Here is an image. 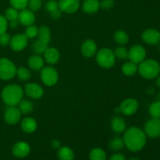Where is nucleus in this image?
<instances>
[{
	"label": "nucleus",
	"instance_id": "1",
	"mask_svg": "<svg viewBox=\"0 0 160 160\" xmlns=\"http://www.w3.org/2000/svg\"><path fill=\"white\" fill-rule=\"evenodd\" d=\"M124 145L130 151H141L146 145L147 136L144 131L137 127L126 129L123 138Z\"/></svg>",
	"mask_w": 160,
	"mask_h": 160
},
{
	"label": "nucleus",
	"instance_id": "2",
	"mask_svg": "<svg viewBox=\"0 0 160 160\" xmlns=\"http://www.w3.org/2000/svg\"><path fill=\"white\" fill-rule=\"evenodd\" d=\"M2 99L7 106H17L23 99V89L20 85L11 84L2 91Z\"/></svg>",
	"mask_w": 160,
	"mask_h": 160
},
{
	"label": "nucleus",
	"instance_id": "3",
	"mask_svg": "<svg viewBox=\"0 0 160 160\" xmlns=\"http://www.w3.org/2000/svg\"><path fill=\"white\" fill-rule=\"evenodd\" d=\"M138 72L146 80L156 79L160 73V64L156 59H145L139 64Z\"/></svg>",
	"mask_w": 160,
	"mask_h": 160
},
{
	"label": "nucleus",
	"instance_id": "4",
	"mask_svg": "<svg viewBox=\"0 0 160 160\" xmlns=\"http://www.w3.org/2000/svg\"><path fill=\"white\" fill-rule=\"evenodd\" d=\"M97 63L104 69L112 68L116 62V57L112 50L109 48H102L95 54Z\"/></svg>",
	"mask_w": 160,
	"mask_h": 160
},
{
	"label": "nucleus",
	"instance_id": "5",
	"mask_svg": "<svg viewBox=\"0 0 160 160\" xmlns=\"http://www.w3.org/2000/svg\"><path fill=\"white\" fill-rule=\"evenodd\" d=\"M17 67L7 58L0 59V78L4 81L12 79L17 73Z\"/></svg>",
	"mask_w": 160,
	"mask_h": 160
},
{
	"label": "nucleus",
	"instance_id": "6",
	"mask_svg": "<svg viewBox=\"0 0 160 160\" xmlns=\"http://www.w3.org/2000/svg\"><path fill=\"white\" fill-rule=\"evenodd\" d=\"M40 78L45 85L52 87L56 84L59 81V73L54 67L52 66H47L41 70Z\"/></svg>",
	"mask_w": 160,
	"mask_h": 160
},
{
	"label": "nucleus",
	"instance_id": "7",
	"mask_svg": "<svg viewBox=\"0 0 160 160\" xmlns=\"http://www.w3.org/2000/svg\"><path fill=\"white\" fill-rule=\"evenodd\" d=\"M144 132L147 137L157 138L160 136V118H152L145 123Z\"/></svg>",
	"mask_w": 160,
	"mask_h": 160
},
{
	"label": "nucleus",
	"instance_id": "8",
	"mask_svg": "<svg viewBox=\"0 0 160 160\" xmlns=\"http://www.w3.org/2000/svg\"><path fill=\"white\" fill-rule=\"evenodd\" d=\"M146 58V50L142 45H134L128 50V59L136 64H140Z\"/></svg>",
	"mask_w": 160,
	"mask_h": 160
},
{
	"label": "nucleus",
	"instance_id": "9",
	"mask_svg": "<svg viewBox=\"0 0 160 160\" xmlns=\"http://www.w3.org/2000/svg\"><path fill=\"white\" fill-rule=\"evenodd\" d=\"M138 102L133 98H128L123 100L120 105V112L125 116H132L138 109Z\"/></svg>",
	"mask_w": 160,
	"mask_h": 160
},
{
	"label": "nucleus",
	"instance_id": "10",
	"mask_svg": "<svg viewBox=\"0 0 160 160\" xmlns=\"http://www.w3.org/2000/svg\"><path fill=\"white\" fill-rule=\"evenodd\" d=\"M21 112L17 106H8L4 113V120L9 125H16L21 119Z\"/></svg>",
	"mask_w": 160,
	"mask_h": 160
},
{
	"label": "nucleus",
	"instance_id": "11",
	"mask_svg": "<svg viewBox=\"0 0 160 160\" xmlns=\"http://www.w3.org/2000/svg\"><path fill=\"white\" fill-rule=\"evenodd\" d=\"M142 39L148 45H158L160 42V31L155 28H148L145 30L142 34Z\"/></svg>",
	"mask_w": 160,
	"mask_h": 160
},
{
	"label": "nucleus",
	"instance_id": "12",
	"mask_svg": "<svg viewBox=\"0 0 160 160\" xmlns=\"http://www.w3.org/2000/svg\"><path fill=\"white\" fill-rule=\"evenodd\" d=\"M28 40L24 34H17L11 38L9 45L13 51L20 52L28 46Z\"/></svg>",
	"mask_w": 160,
	"mask_h": 160
},
{
	"label": "nucleus",
	"instance_id": "13",
	"mask_svg": "<svg viewBox=\"0 0 160 160\" xmlns=\"http://www.w3.org/2000/svg\"><path fill=\"white\" fill-rule=\"evenodd\" d=\"M28 97L32 99H39L44 95V89L37 83H28L25 85L24 90Z\"/></svg>",
	"mask_w": 160,
	"mask_h": 160
},
{
	"label": "nucleus",
	"instance_id": "14",
	"mask_svg": "<svg viewBox=\"0 0 160 160\" xmlns=\"http://www.w3.org/2000/svg\"><path fill=\"white\" fill-rule=\"evenodd\" d=\"M58 4L62 12L68 14L76 12L81 6L80 0H58Z\"/></svg>",
	"mask_w": 160,
	"mask_h": 160
},
{
	"label": "nucleus",
	"instance_id": "15",
	"mask_svg": "<svg viewBox=\"0 0 160 160\" xmlns=\"http://www.w3.org/2000/svg\"><path fill=\"white\" fill-rule=\"evenodd\" d=\"M17 20H18L20 24L28 27L30 25L34 24L36 20V17L34 12H32L29 9H27L26 8V9H23L22 10L19 11Z\"/></svg>",
	"mask_w": 160,
	"mask_h": 160
},
{
	"label": "nucleus",
	"instance_id": "16",
	"mask_svg": "<svg viewBox=\"0 0 160 160\" xmlns=\"http://www.w3.org/2000/svg\"><path fill=\"white\" fill-rule=\"evenodd\" d=\"M12 152L17 158H24L31 152V146L26 142H18L13 145Z\"/></svg>",
	"mask_w": 160,
	"mask_h": 160
},
{
	"label": "nucleus",
	"instance_id": "17",
	"mask_svg": "<svg viewBox=\"0 0 160 160\" xmlns=\"http://www.w3.org/2000/svg\"><path fill=\"white\" fill-rule=\"evenodd\" d=\"M81 51L83 56L86 58H92L96 54L97 45L95 41L92 39L85 40L82 43L81 47Z\"/></svg>",
	"mask_w": 160,
	"mask_h": 160
},
{
	"label": "nucleus",
	"instance_id": "18",
	"mask_svg": "<svg viewBox=\"0 0 160 160\" xmlns=\"http://www.w3.org/2000/svg\"><path fill=\"white\" fill-rule=\"evenodd\" d=\"M44 60L50 65H54L59 62L60 59V52L54 47H48L43 54Z\"/></svg>",
	"mask_w": 160,
	"mask_h": 160
},
{
	"label": "nucleus",
	"instance_id": "19",
	"mask_svg": "<svg viewBox=\"0 0 160 160\" xmlns=\"http://www.w3.org/2000/svg\"><path fill=\"white\" fill-rule=\"evenodd\" d=\"M20 127L23 132L27 134H32L37 130L38 123L37 121L32 117H26L22 120Z\"/></svg>",
	"mask_w": 160,
	"mask_h": 160
},
{
	"label": "nucleus",
	"instance_id": "20",
	"mask_svg": "<svg viewBox=\"0 0 160 160\" xmlns=\"http://www.w3.org/2000/svg\"><path fill=\"white\" fill-rule=\"evenodd\" d=\"M45 60L40 55H33L31 57H29L28 60V65L30 69L35 71L41 70L44 67Z\"/></svg>",
	"mask_w": 160,
	"mask_h": 160
},
{
	"label": "nucleus",
	"instance_id": "21",
	"mask_svg": "<svg viewBox=\"0 0 160 160\" xmlns=\"http://www.w3.org/2000/svg\"><path fill=\"white\" fill-rule=\"evenodd\" d=\"M99 9L100 1L98 0H84L82 3V9L86 13H95Z\"/></svg>",
	"mask_w": 160,
	"mask_h": 160
},
{
	"label": "nucleus",
	"instance_id": "22",
	"mask_svg": "<svg viewBox=\"0 0 160 160\" xmlns=\"http://www.w3.org/2000/svg\"><path fill=\"white\" fill-rule=\"evenodd\" d=\"M111 128L117 134L123 133L127 129V123L125 120L120 117H114L111 120Z\"/></svg>",
	"mask_w": 160,
	"mask_h": 160
},
{
	"label": "nucleus",
	"instance_id": "23",
	"mask_svg": "<svg viewBox=\"0 0 160 160\" xmlns=\"http://www.w3.org/2000/svg\"><path fill=\"white\" fill-rule=\"evenodd\" d=\"M57 156L59 160H73L74 152L68 146H61L58 149Z\"/></svg>",
	"mask_w": 160,
	"mask_h": 160
},
{
	"label": "nucleus",
	"instance_id": "24",
	"mask_svg": "<svg viewBox=\"0 0 160 160\" xmlns=\"http://www.w3.org/2000/svg\"><path fill=\"white\" fill-rule=\"evenodd\" d=\"M138 64L131 61H128L122 65V73L127 77H132L138 72Z\"/></svg>",
	"mask_w": 160,
	"mask_h": 160
},
{
	"label": "nucleus",
	"instance_id": "25",
	"mask_svg": "<svg viewBox=\"0 0 160 160\" xmlns=\"http://www.w3.org/2000/svg\"><path fill=\"white\" fill-rule=\"evenodd\" d=\"M38 38L39 40L45 42L46 44H49L51 41V31L50 28L46 25H43L38 28Z\"/></svg>",
	"mask_w": 160,
	"mask_h": 160
},
{
	"label": "nucleus",
	"instance_id": "26",
	"mask_svg": "<svg viewBox=\"0 0 160 160\" xmlns=\"http://www.w3.org/2000/svg\"><path fill=\"white\" fill-rule=\"evenodd\" d=\"M114 41L117 44L120 45H124L129 42V34L124 31H122V30H119L117 31L114 33L113 35Z\"/></svg>",
	"mask_w": 160,
	"mask_h": 160
},
{
	"label": "nucleus",
	"instance_id": "27",
	"mask_svg": "<svg viewBox=\"0 0 160 160\" xmlns=\"http://www.w3.org/2000/svg\"><path fill=\"white\" fill-rule=\"evenodd\" d=\"M17 106L22 114H29L34 109L33 102L28 99H22Z\"/></svg>",
	"mask_w": 160,
	"mask_h": 160
},
{
	"label": "nucleus",
	"instance_id": "28",
	"mask_svg": "<svg viewBox=\"0 0 160 160\" xmlns=\"http://www.w3.org/2000/svg\"><path fill=\"white\" fill-rule=\"evenodd\" d=\"M106 153L101 148H95L89 153L90 160H106Z\"/></svg>",
	"mask_w": 160,
	"mask_h": 160
},
{
	"label": "nucleus",
	"instance_id": "29",
	"mask_svg": "<svg viewBox=\"0 0 160 160\" xmlns=\"http://www.w3.org/2000/svg\"><path fill=\"white\" fill-rule=\"evenodd\" d=\"M48 44L45 43V42H42L41 40L38 39V40L34 41L32 44V49L35 54L41 55L44 54L45 50L48 48Z\"/></svg>",
	"mask_w": 160,
	"mask_h": 160
},
{
	"label": "nucleus",
	"instance_id": "30",
	"mask_svg": "<svg viewBox=\"0 0 160 160\" xmlns=\"http://www.w3.org/2000/svg\"><path fill=\"white\" fill-rule=\"evenodd\" d=\"M125 146L124 142H123V138L120 137H114L112 140L109 142V148L112 151H120L123 149V147Z\"/></svg>",
	"mask_w": 160,
	"mask_h": 160
},
{
	"label": "nucleus",
	"instance_id": "31",
	"mask_svg": "<svg viewBox=\"0 0 160 160\" xmlns=\"http://www.w3.org/2000/svg\"><path fill=\"white\" fill-rule=\"evenodd\" d=\"M16 75L17 78L22 81H27L31 78V72L30 69L25 67H20L17 69V73Z\"/></svg>",
	"mask_w": 160,
	"mask_h": 160
},
{
	"label": "nucleus",
	"instance_id": "32",
	"mask_svg": "<svg viewBox=\"0 0 160 160\" xmlns=\"http://www.w3.org/2000/svg\"><path fill=\"white\" fill-rule=\"evenodd\" d=\"M114 55H115L116 59H121V60H127L128 59V49L124 47L123 45H120V46L117 47L113 51Z\"/></svg>",
	"mask_w": 160,
	"mask_h": 160
},
{
	"label": "nucleus",
	"instance_id": "33",
	"mask_svg": "<svg viewBox=\"0 0 160 160\" xmlns=\"http://www.w3.org/2000/svg\"><path fill=\"white\" fill-rule=\"evenodd\" d=\"M148 112L153 118H160V102L156 101L152 103L148 108Z\"/></svg>",
	"mask_w": 160,
	"mask_h": 160
},
{
	"label": "nucleus",
	"instance_id": "34",
	"mask_svg": "<svg viewBox=\"0 0 160 160\" xmlns=\"http://www.w3.org/2000/svg\"><path fill=\"white\" fill-rule=\"evenodd\" d=\"M19 15V10L15 9L13 7H9L5 12V17L7 19L8 21H11V20H16L18 19Z\"/></svg>",
	"mask_w": 160,
	"mask_h": 160
},
{
	"label": "nucleus",
	"instance_id": "35",
	"mask_svg": "<svg viewBox=\"0 0 160 160\" xmlns=\"http://www.w3.org/2000/svg\"><path fill=\"white\" fill-rule=\"evenodd\" d=\"M28 1L29 0H9V3H10L12 7L15 8L20 11L28 8Z\"/></svg>",
	"mask_w": 160,
	"mask_h": 160
},
{
	"label": "nucleus",
	"instance_id": "36",
	"mask_svg": "<svg viewBox=\"0 0 160 160\" xmlns=\"http://www.w3.org/2000/svg\"><path fill=\"white\" fill-rule=\"evenodd\" d=\"M38 32V28L35 26V25L32 24L27 27L24 34L27 36L28 39H33L37 37Z\"/></svg>",
	"mask_w": 160,
	"mask_h": 160
},
{
	"label": "nucleus",
	"instance_id": "37",
	"mask_svg": "<svg viewBox=\"0 0 160 160\" xmlns=\"http://www.w3.org/2000/svg\"><path fill=\"white\" fill-rule=\"evenodd\" d=\"M42 6V0H29L28 1V7L30 10L35 12H38Z\"/></svg>",
	"mask_w": 160,
	"mask_h": 160
},
{
	"label": "nucleus",
	"instance_id": "38",
	"mask_svg": "<svg viewBox=\"0 0 160 160\" xmlns=\"http://www.w3.org/2000/svg\"><path fill=\"white\" fill-rule=\"evenodd\" d=\"M58 9H59L58 1H56V0H48V1L45 3V9H46L47 12H49V13Z\"/></svg>",
	"mask_w": 160,
	"mask_h": 160
},
{
	"label": "nucleus",
	"instance_id": "39",
	"mask_svg": "<svg viewBox=\"0 0 160 160\" xmlns=\"http://www.w3.org/2000/svg\"><path fill=\"white\" fill-rule=\"evenodd\" d=\"M115 5L114 0H102L100 2V8L103 10H109L112 9Z\"/></svg>",
	"mask_w": 160,
	"mask_h": 160
},
{
	"label": "nucleus",
	"instance_id": "40",
	"mask_svg": "<svg viewBox=\"0 0 160 160\" xmlns=\"http://www.w3.org/2000/svg\"><path fill=\"white\" fill-rule=\"evenodd\" d=\"M8 20L5 16L0 15V34L6 33L8 28Z\"/></svg>",
	"mask_w": 160,
	"mask_h": 160
},
{
	"label": "nucleus",
	"instance_id": "41",
	"mask_svg": "<svg viewBox=\"0 0 160 160\" xmlns=\"http://www.w3.org/2000/svg\"><path fill=\"white\" fill-rule=\"evenodd\" d=\"M10 39V36L6 32L0 34V45H2V46H6V45H9Z\"/></svg>",
	"mask_w": 160,
	"mask_h": 160
},
{
	"label": "nucleus",
	"instance_id": "42",
	"mask_svg": "<svg viewBox=\"0 0 160 160\" xmlns=\"http://www.w3.org/2000/svg\"><path fill=\"white\" fill-rule=\"evenodd\" d=\"M62 12L61 11L60 9H56V10L53 11V12H50V17H52V19H53V20H58V19H59L61 17V16H62Z\"/></svg>",
	"mask_w": 160,
	"mask_h": 160
},
{
	"label": "nucleus",
	"instance_id": "43",
	"mask_svg": "<svg viewBox=\"0 0 160 160\" xmlns=\"http://www.w3.org/2000/svg\"><path fill=\"white\" fill-rule=\"evenodd\" d=\"M109 160H127L126 157L122 153H114L109 158Z\"/></svg>",
	"mask_w": 160,
	"mask_h": 160
},
{
	"label": "nucleus",
	"instance_id": "44",
	"mask_svg": "<svg viewBox=\"0 0 160 160\" xmlns=\"http://www.w3.org/2000/svg\"><path fill=\"white\" fill-rule=\"evenodd\" d=\"M51 146L53 148H55V149H59V148L61 147V142H59V140L55 139V140L52 141Z\"/></svg>",
	"mask_w": 160,
	"mask_h": 160
},
{
	"label": "nucleus",
	"instance_id": "45",
	"mask_svg": "<svg viewBox=\"0 0 160 160\" xmlns=\"http://www.w3.org/2000/svg\"><path fill=\"white\" fill-rule=\"evenodd\" d=\"M19 22L18 20H11L9 21V26H10L11 28H17V27L19 26Z\"/></svg>",
	"mask_w": 160,
	"mask_h": 160
},
{
	"label": "nucleus",
	"instance_id": "46",
	"mask_svg": "<svg viewBox=\"0 0 160 160\" xmlns=\"http://www.w3.org/2000/svg\"><path fill=\"white\" fill-rule=\"evenodd\" d=\"M156 86H157L158 88H160V74L159 75V76L157 77V78H156Z\"/></svg>",
	"mask_w": 160,
	"mask_h": 160
},
{
	"label": "nucleus",
	"instance_id": "47",
	"mask_svg": "<svg viewBox=\"0 0 160 160\" xmlns=\"http://www.w3.org/2000/svg\"><path fill=\"white\" fill-rule=\"evenodd\" d=\"M130 160H141V159H138V158H137V157H131V159H130Z\"/></svg>",
	"mask_w": 160,
	"mask_h": 160
},
{
	"label": "nucleus",
	"instance_id": "48",
	"mask_svg": "<svg viewBox=\"0 0 160 160\" xmlns=\"http://www.w3.org/2000/svg\"><path fill=\"white\" fill-rule=\"evenodd\" d=\"M157 101L160 102V92L157 95Z\"/></svg>",
	"mask_w": 160,
	"mask_h": 160
}]
</instances>
